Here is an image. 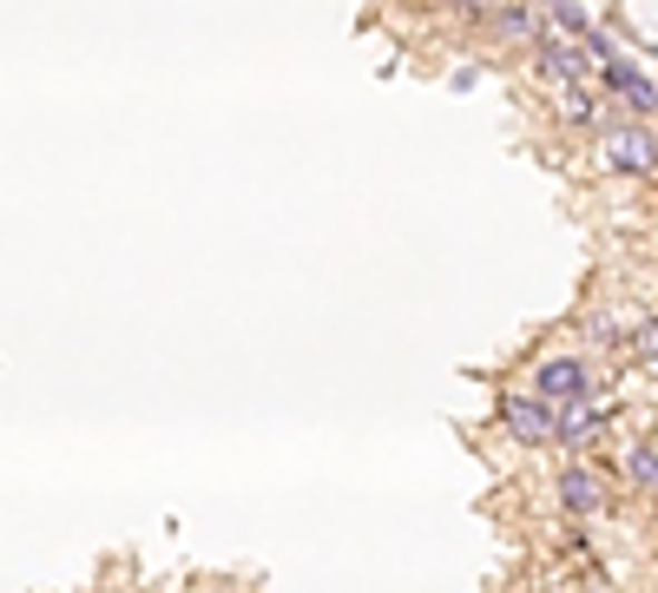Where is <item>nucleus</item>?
Returning a JSON list of instances; mask_svg holds the SVG:
<instances>
[{"mask_svg": "<svg viewBox=\"0 0 658 593\" xmlns=\"http://www.w3.org/2000/svg\"><path fill=\"white\" fill-rule=\"evenodd\" d=\"M481 27H488V40H494V47H533V40L547 33V20H540L527 0H488Z\"/></svg>", "mask_w": 658, "mask_h": 593, "instance_id": "6", "label": "nucleus"}, {"mask_svg": "<svg viewBox=\"0 0 658 593\" xmlns=\"http://www.w3.org/2000/svg\"><path fill=\"white\" fill-rule=\"evenodd\" d=\"M599 74H606V86H612V93H619V99H626L632 113H658V79H646L639 67H632V60H626V54H612V60H606Z\"/></svg>", "mask_w": 658, "mask_h": 593, "instance_id": "8", "label": "nucleus"}, {"mask_svg": "<svg viewBox=\"0 0 658 593\" xmlns=\"http://www.w3.org/2000/svg\"><path fill=\"white\" fill-rule=\"evenodd\" d=\"M553 113H560L567 133H599V126H606V119H599V99H592L586 86H553Z\"/></svg>", "mask_w": 658, "mask_h": 593, "instance_id": "9", "label": "nucleus"}, {"mask_svg": "<svg viewBox=\"0 0 658 593\" xmlns=\"http://www.w3.org/2000/svg\"><path fill=\"white\" fill-rule=\"evenodd\" d=\"M606 422H612V396H573V402H560V443L573 448V455H586V448L606 436Z\"/></svg>", "mask_w": 658, "mask_h": 593, "instance_id": "5", "label": "nucleus"}, {"mask_svg": "<svg viewBox=\"0 0 658 593\" xmlns=\"http://www.w3.org/2000/svg\"><path fill=\"white\" fill-rule=\"evenodd\" d=\"M599 158L619 178H658V133L646 119H612L599 126Z\"/></svg>", "mask_w": 658, "mask_h": 593, "instance_id": "2", "label": "nucleus"}, {"mask_svg": "<svg viewBox=\"0 0 658 593\" xmlns=\"http://www.w3.org/2000/svg\"><path fill=\"white\" fill-rule=\"evenodd\" d=\"M533 74L547 86H586L599 74L592 47H586V27H567V20H547V33L533 40Z\"/></svg>", "mask_w": 658, "mask_h": 593, "instance_id": "1", "label": "nucleus"}, {"mask_svg": "<svg viewBox=\"0 0 658 593\" xmlns=\"http://www.w3.org/2000/svg\"><path fill=\"white\" fill-rule=\"evenodd\" d=\"M632 363H639L646 376H658V317H652V323H639V330H632Z\"/></svg>", "mask_w": 658, "mask_h": 593, "instance_id": "10", "label": "nucleus"}, {"mask_svg": "<svg viewBox=\"0 0 658 593\" xmlns=\"http://www.w3.org/2000/svg\"><path fill=\"white\" fill-rule=\"evenodd\" d=\"M619 461H626V475H632V482H646V488H658V455H652L646 443H632L626 455H619Z\"/></svg>", "mask_w": 658, "mask_h": 593, "instance_id": "11", "label": "nucleus"}, {"mask_svg": "<svg viewBox=\"0 0 658 593\" xmlns=\"http://www.w3.org/2000/svg\"><path fill=\"white\" fill-rule=\"evenodd\" d=\"M527 389H533L540 402H553V409H560V402H573V396L592 389V370H586V357H573V350H567V357H540L533 376H527Z\"/></svg>", "mask_w": 658, "mask_h": 593, "instance_id": "4", "label": "nucleus"}, {"mask_svg": "<svg viewBox=\"0 0 658 593\" xmlns=\"http://www.w3.org/2000/svg\"><path fill=\"white\" fill-rule=\"evenodd\" d=\"M441 7H448V13H468V20H481V13H488V0H441Z\"/></svg>", "mask_w": 658, "mask_h": 593, "instance_id": "12", "label": "nucleus"}, {"mask_svg": "<svg viewBox=\"0 0 658 593\" xmlns=\"http://www.w3.org/2000/svg\"><path fill=\"white\" fill-rule=\"evenodd\" d=\"M494 416H501V429H508L520 448L560 443V409H553V402H540L533 389H501V396H494Z\"/></svg>", "mask_w": 658, "mask_h": 593, "instance_id": "3", "label": "nucleus"}, {"mask_svg": "<svg viewBox=\"0 0 658 593\" xmlns=\"http://www.w3.org/2000/svg\"><path fill=\"white\" fill-rule=\"evenodd\" d=\"M553 495H560V508L573 521H592L599 508H606V482H599V468H586V461H573V468H560V482H553Z\"/></svg>", "mask_w": 658, "mask_h": 593, "instance_id": "7", "label": "nucleus"}]
</instances>
